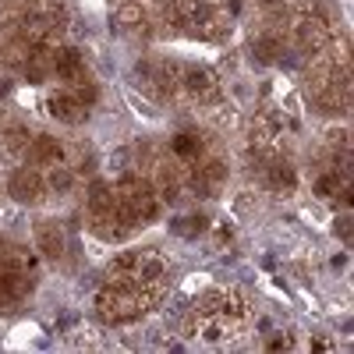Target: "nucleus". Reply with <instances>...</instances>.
<instances>
[{
    "label": "nucleus",
    "instance_id": "5",
    "mask_svg": "<svg viewBox=\"0 0 354 354\" xmlns=\"http://www.w3.org/2000/svg\"><path fill=\"white\" fill-rule=\"evenodd\" d=\"M117 209V192L106 185V181H93L88 185V213L96 220H110Z\"/></svg>",
    "mask_w": 354,
    "mask_h": 354
},
{
    "label": "nucleus",
    "instance_id": "21",
    "mask_svg": "<svg viewBox=\"0 0 354 354\" xmlns=\"http://www.w3.org/2000/svg\"><path fill=\"white\" fill-rule=\"evenodd\" d=\"M308 351H333V340H308Z\"/></svg>",
    "mask_w": 354,
    "mask_h": 354
},
{
    "label": "nucleus",
    "instance_id": "6",
    "mask_svg": "<svg viewBox=\"0 0 354 354\" xmlns=\"http://www.w3.org/2000/svg\"><path fill=\"white\" fill-rule=\"evenodd\" d=\"M170 153L181 160V163H195L202 156V135L195 128H181L170 138Z\"/></svg>",
    "mask_w": 354,
    "mask_h": 354
},
{
    "label": "nucleus",
    "instance_id": "12",
    "mask_svg": "<svg viewBox=\"0 0 354 354\" xmlns=\"http://www.w3.org/2000/svg\"><path fill=\"white\" fill-rule=\"evenodd\" d=\"M46 192H53V195H68L71 188H75V174L64 167V163H53L50 170H46Z\"/></svg>",
    "mask_w": 354,
    "mask_h": 354
},
{
    "label": "nucleus",
    "instance_id": "18",
    "mask_svg": "<svg viewBox=\"0 0 354 354\" xmlns=\"http://www.w3.org/2000/svg\"><path fill=\"white\" fill-rule=\"evenodd\" d=\"M333 234H337L340 241H351V216H347V213L333 220Z\"/></svg>",
    "mask_w": 354,
    "mask_h": 354
},
{
    "label": "nucleus",
    "instance_id": "4",
    "mask_svg": "<svg viewBox=\"0 0 354 354\" xmlns=\"http://www.w3.org/2000/svg\"><path fill=\"white\" fill-rule=\"evenodd\" d=\"M36 248L46 259H61L64 255V230L57 220H39L36 223Z\"/></svg>",
    "mask_w": 354,
    "mask_h": 354
},
{
    "label": "nucleus",
    "instance_id": "15",
    "mask_svg": "<svg viewBox=\"0 0 354 354\" xmlns=\"http://www.w3.org/2000/svg\"><path fill=\"white\" fill-rule=\"evenodd\" d=\"M280 53H283V43L273 39V36H266V39L255 43V57H259L262 64H277V61H280Z\"/></svg>",
    "mask_w": 354,
    "mask_h": 354
},
{
    "label": "nucleus",
    "instance_id": "9",
    "mask_svg": "<svg viewBox=\"0 0 354 354\" xmlns=\"http://www.w3.org/2000/svg\"><path fill=\"white\" fill-rule=\"evenodd\" d=\"M294 36H298V46H301V50H312V53H319L322 46H326V39H330V32H326V28H322L315 18H305Z\"/></svg>",
    "mask_w": 354,
    "mask_h": 354
},
{
    "label": "nucleus",
    "instance_id": "17",
    "mask_svg": "<svg viewBox=\"0 0 354 354\" xmlns=\"http://www.w3.org/2000/svg\"><path fill=\"white\" fill-rule=\"evenodd\" d=\"M290 347H294L290 333H277V337H270V340H266V351H290Z\"/></svg>",
    "mask_w": 354,
    "mask_h": 354
},
{
    "label": "nucleus",
    "instance_id": "14",
    "mask_svg": "<svg viewBox=\"0 0 354 354\" xmlns=\"http://www.w3.org/2000/svg\"><path fill=\"white\" fill-rule=\"evenodd\" d=\"M340 185H344V177H340L337 170H330V174H319V177H315L312 192H315L319 198H333V195L340 192Z\"/></svg>",
    "mask_w": 354,
    "mask_h": 354
},
{
    "label": "nucleus",
    "instance_id": "8",
    "mask_svg": "<svg viewBox=\"0 0 354 354\" xmlns=\"http://www.w3.org/2000/svg\"><path fill=\"white\" fill-rule=\"evenodd\" d=\"M138 259H142V252L138 248H128V252H121V255H113V262H110V280L113 283H131V277H135V270H138Z\"/></svg>",
    "mask_w": 354,
    "mask_h": 354
},
{
    "label": "nucleus",
    "instance_id": "1",
    "mask_svg": "<svg viewBox=\"0 0 354 354\" xmlns=\"http://www.w3.org/2000/svg\"><path fill=\"white\" fill-rule=\"evenodd\" d=\"M96 308L106 322H128V319H138L145 308H153L149 298L135 287V283H106L100 294H96Z\"/></svg>",
    "mask_w": 354,
    "mask_h": 354
},
{
    "label": "nucleus",
    "instance_id": "16",
    "mask_svg": "<svg viewBox=\"0 0 354 354\" xmlns=\"http://www.w3.org/2000/svg\"><path fill=\"white\" fill-rule=\"evenodd\" d=\"M205 227H209V223H205V216H202V213H192V216H181V220H177V223H174V230H177V234H181V238H198V234H202Z\"/></svg>",
    "mask_w": 354,
    "mask_h": 354
},
{
    "label": "nucleus",
    "instance_id": "7",
    "mask_svg": "<svg viewBox=\"0 0 354 354\" xmlns=\"http://www.w3.org/2000/svg\"><path fill=\"white\" fill-rule=\"evenodd\" d=\"M32 163H43V167H53V163H64V145L57 142L53 135H36L32 142Z\"/></svg>",
    "mask_w": 354,
    "mask_h": 354
},
{
    "label": "nucleus",
    "instance_id": "2",
    "mask_svg": "<svg viewBox=\"0 0 354 354\" xmlns=\"http://www.w3.org/2000/svg\"><path fill=\"white\" fill-rule=\"evenodd\" d=\"M8 192H11L15 202H25V205H28V202H39V198H43L46 181H43L39 170L25 167V170H15V174L8 177Z\"/></svg>",
    "mask_w": 354,
    "mask_h": 354
},
{
    "label": "nucleus",
    "instance_id": "20",
    "mask_svg": "<svg viewBox=\"0 0 354 354\" xmlns=\"http://www.w3.org/2000/svg\"><path fill=\"white\" fill-rule=\"evenodd\" d=\"M205 283H209V280H205V273H195V280H188V283H185V290H202Z\"/></svg>",
    "mask_w": 354,
    "mask_h": 354
},
{
    "label": "nucleus",
    "instance_id": "3",
    "mask_svg": "<svg viewBox=\"0 0 354 354\" xmlns=\"http://www.w3.org/2000/svg\"><path fill=\"white\" fill-rule=\"evenodd\" d=\"M46 110L50 117H57V121H64V124H75L82 121V103L75 100V93H64V88H53V93L46 96Z\"/></svg>",
    "mask_w": 354,
    "mask_h": 354
},
{
    "label": "nucleus",
    "instance_id": "10",
    "mask_svg": "<svg viewBox=\"0 0 354 354\" xmlns=\"http://www.w3.org/2000/svg\"><path fill=\"white\" fill-rule=\"evenodd\" d=\"M0 142H4V153H8L11 160H21V156L28 153V142H32V135H28L25 124H8L4 135H0Z\"/></svg>",
    "mask_w": 354,
    "mask_h": 354
},
{
    "label": "nucleus",
    "instance_id": "13",
    "mask_svg": "<svg viewBox=\"0 0 354 354\" xmlns=\"http://www.w3.org/2000/svg\"><path fill=\"white\" fill-rule=\"evenodd\" d=\"M266 177H270V185H273V188H280V192H290V188H294V181H298L287 160H270V163H266Z\"/></svg>",
    "mask_w": 354,
    "mask_h": 354
},
{
    "label": "nucleus",
    "instance_id": "11",
    "mask_svg": "<svg viewBox=\"0 0 354 354\" xmlns=\"http://www.w3.org/2000/svg\"><path fill=\"white\" fill-rule=\"evenodd\" d=\"M181 75H185V78H181V85L188 88L192 96H209L213 88H216V78H213V71H209V68H185Z\"/></svg>",
    "mask_w": 354,
    "mask_h": 354
},
{
    "label": "nucleus",
    "instance_id": "22",
    "mask_svg": "<svg viewBox=\"0 0 354 354\" xmlns=\"http://www.w3.org/2000/svg\"><path fill=\"white\" fill-rule=\"evenodd\" d=\"M262 4H266V8H273V4H280V0H262Z\"/></svg>",
    "mask_w": 354,
    "mask_h": 354
},
{
    "label": "nucleus",
    "instance_id": "19",
    "mask_svg": "<svg viewBox=\"0 0 354 354\" xmlns=\"http://www.w3.org/2000/svg\"><path fill=\"white\" fill-rule=\"evenodd\" d=\"M121 21H124V25H138V21H142V11H138V8H124V11H121Z\"/></svg>",
    "mask_w": 354,
    "mask_h": 354
}]
</instances>
